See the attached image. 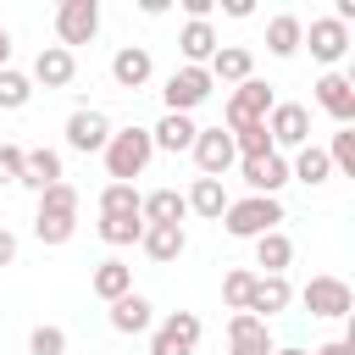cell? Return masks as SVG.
Segmentation results:
<instances>
[{"label":"cell","mask_w":355,"mask_h":355,"mask_svg":"<svg viewBox=\"0 0 355 355\" xmlns=\"http://www.w3.org/2000/svg\"><path fill=\"white\" fill-rule=\"evenodd\" d=\"M78 205H83V200H78V189H72L67 178L50 183V189L39 194V211H33V239L50 244V250L67 244V239L78 233Z\"/></svg>","instance_id":"6da1fadb"},{"label":"cell","mask_w":355,"mask_h":355,"mask_svg":"<svg viewBox=\"0 0 355 355\" xmlns=\"http://www.w3.org/2000/svg\"><path fill=\"white\" fill-rule=\"evenodd\" d=\"M100 161H105V178H111V183H133V178H144V166L155 161L150 128H111Z\"/></svg>","instance_id":"7a4b0ae2"},{"label":"cell","mask_w":355,"mask_h":355,"mask_svg":"<svg viewBox=\"0 0 355 355\" xmlns=\"http://www.w3.org/2000/svg\"><path fill=\"white\" fill-rule=\"evenodd\" d=\"M277 222H283V200H266V194H244V200H227V211H222V227L233 233V239H261V233H277Z\"/></svg>","instance_id":"3957f363"},{"label":"cell","mask_w":355,"mask_h":355,"mask_svg":"<svg viewBox=\"0 0 355 355\" xmlns=\"http://www.w3.org/2000/svg\"><path fill=\"white\" fill-rule=\"evenodd\" d=\"M277 105V94H272V83H261V78H244L233 94H227V105H222V122H227V133H239V128H255V122H266V111Z\"/></svg>","instance_id":"277c9868"},{"label":"cell","mask_w":355,"mask_h":355,"mask_svg":"<svg viewBox=\"0 0 355 355\" xmlns=\"http://www.w3.org/2000/svg\"><path fill=\"white\" fill-rule=\"evenodd\" d=\"M300 300H305V311L322 316V322H344V316L355 311V288H349L344 277H333V272H316V277L300 288Z\"/></svg>","instance_id":"5b68a950"},{"label":"cell","mask_w":355,"mask_h":355,"mask_svg":"<svg viewBox=\"0 0 355 355\" xmlns=\"http://www.w3.org/2000/svg\"><path fill=\"white\" fill-rule=\"evenodd\" d=\"M211 89H216V83H211L205 67H178V72H166V83H161V105L178 111V116H194V105H205Z\"/></svg>","instance_id":"8992f818"},{"label":"cell","mask_w":355,"mask_h":355,"mask_svg":"<svg viewBox=\"0 0 355 355\" xmlns=\"http://www.w3.org/2000/svg\"><path fill=\"white\" fill-rule=\"evenodd\" d=\"M266 139H272L277 155H283V150H305V144H311V111H305L300 100H277V105L266 111Z\"/></svg>","instance_id":"52a82bcc"},{"label":"cell","mask_w":355,"mask_h":355,"mask_svg":"<svg viewBox=\"0 0 355 355\" xmlns=\"http://www.w3.org/2000/svg\"><path fill=\"white\" fill-rule=\"evenodd\" d=\"M200 344V316L194 311H166L150 327V355H194Z\"/></svg>","instance_id":"ba28073f"},{"label":"cell","mask_w":355,"mask_h":355,"mask_svg":"<svg viewBox=\"0 0 355 355\" xmlns=\"http://www.w3.org/2000/svg\"><path fill=\"white\" fill-rule=\"evenodd\" d=\"M94 33H100V0H61L55 6V39H61V50L89 44Z\"/></svg>","instance_id":"9c48e42d"},{"label":"cell","mask_w":355,"mask_h":355,"mask_svg":"<svg viewBox=\"0 0 355 355\" xmlns=\"http://www.w3.org/2000/svg\"><path fill=\"white\" fill-rule=\"evenodd\" d=\"M105 139H111V116H105V111L78 105V111L67 116V150H78V155H100Z\"/></svg>","instance_id":"30bf717a"},{"label":"cell","mask_w":355,"mask_h":355,"mask_svg":"<svg viewBox=\"0 0 355 355\" xmlns=\"http://www.w3.org/2000/svg\"><path fill=\"white\" fill-rule=\"evenodd\" d=\"M189 155H194V166H200V178H222L239 155H233V133L227 128H200L194 133V144H189Z\"/></svg>","instance_id":"8fae6325"},{"label":"cell","mask_w":355,"mask_h":355,"mask_svg":"<svg viewBox=\"0 0 355 355\" xmlns=\"http://www.w3.org/2000/svg\"><path fill=\"white\" fill-rule=\"evenodd\" d=\"M300 44H311V55L333 72L344 55H349V28L344 22H333V17H311V28H305V39Z\"/></svg>","instance_id":"7c38bea8"},{"label":"cell","mask_w":355,"mask_h":355,"mask_svg":"<svg viewBox=\"0 0 355 355\" xmlns=\"http://www.w3.org/2000/svg\"><path fill=\"white\" fill-rule=\"evenodd\" d=\"M316 105H322L338 128H349V122H355V78H349V72H322V78H316Z\"/></svg>","instance_id":"4fadbf2b"},{"label":"cell","mask_w":355,"mask_h":355,"mask_svg":"<svg viewBox=\"0 0 355 355\" xmlns=\"http://www.w3.org/2000/svg\"><path fill=\"white\" fill-rule=\"evenodd\" d=\"M150 78H155V55H150L144 44H122V50L111 55V83H116V89L139 94Z\"/></svg>","instance_id":"5bb4252c"},{"label":"cell","mask_w":355,"mask_h":355,"mask_svg":"<svg viewBox=\"0 0 355 355\" xmlns=\"http://www.w3.org/2000/svg\"><path fill=\"white\" fill-rule=\"evenodd\" d=\"M239 178H244V189L250 194H266V200H277V189L288 183V155H255V161H239Z\"/></svg>","instance_id":"9a60e30c"},{"label":"cell","mask_w":355,"mask_h":355,"mask_svg":"<svg viewBox=\"0 0 355 355\" xmlns=\"http://www.w3.org/2000/svg\"><path fill=\"white\" fill-rule=\"evenodd\" d=\"M72 78H78V55H72V50H61V44H44V50L33 55V72H28V83L67 89Z\"/></svg>","instance_id":"2e32d148"},{"label":"cell","mask_w":355,"mask_h":355,"mask_svg":"<svg viewBox=\"0 0 355 355\" xmlns=\"http://www.w3.org/2000/svg\"><path fill=\"white\" fill-rule=\"evenodd\" d=\"M139 216H144V227H183L189 200L178 189H150V194H139Z\"/></svg>","instance_id":"e0dca14e"},{"label":"cell","mask_w":355,"mask_h":355,"mask_svg":"<svg viewBox=\"0 0 355 355\" xmlns=\"http://www.w3.org/2000/svg\"><path fill=\"white\" fill-rule=\"evenodd\" d=\"M105 322H111V333L133 338V333H150V327H155V305H150L144 294H122V300H111Z\"/></svg>","instance_id":"ac0fdd59"},{"label":"cell","mask_w":355,"mask_h":355,"mask_svg":"<svg viewBox=\"0 0 355 355\" xmlns=\"http://www.w3.org/2000/svg\"><path fill=\"white\" fill-rule=\"evenodd\" d=\"M67 172H61V155L50 150V144H33V150H22V189H33V194H44L50 183H61Z\"/></svg>","instance_id":"d6986e66"},{"label":"cell","mask_w":355,"mask_h":355,"mask_svg":"<svg viewBox=\"0 0 355 355\" xmlns=\"http://www.w3.org/2000/svg\"><path fill=\"white\" fill-rule=\"evenodd\" d=\"M205 72H211V83H244V78H255V55L244 50V44H216V55L205 61Z\"/></svg>","instance_id":"ffe728a7"},{"label":"cell","mask_w":355,"mask_h":355,"mask_svg":"<svg viewBox=\"0 0 355 355\" xmlns=\"http://www.w3.org/2000/svg\"><path fill=\"white\" fill-rule=\"evenodd\" d=\"M89 288H94V300H122V294H133V266L122 261V255H105L94 272H89Z\"/></svg>","instance_id":"44dd1931"},{"label":"cell","mask_w":355,"mask_h":355,"mask_svg":"<svg viewBox=\"0 0 355 355\" xmlns=\"http://www.w3.org/2000/svg\"><path fill=\"white\" fill-rule=\"evenodd\" d=\"M294 305V288H288V277H261L255 272V288H250V316H261V322H272L277 311H288Z\"/></svg>","instance_id":"7402d4cb"},{"label":"cell","mask_w":355,"mask_h":355,"mask_svg":"<svg viewBox=\"0 0 355 355\" xmlns=\"http://www.w3.org/2000/svg\"><path fill=\"white\" fill-rule=\"evenodd\" d=\"M194 133H200V122H194V116L161 111V122L150 128V144H155V150H166V155H178V150H189V144H194Z\"/></svg>","instance_id":"603a6c76"},{"label":"cell","mask_w":355,"mask_h":355,"mask_svg":"<svg viewBox=\"0 0 355 355\" xmlns=\"http://www.w3.org/2000/svg\"><path fill=\"white\" fill-rule=\"evenodd\" d=\"M216 28L211 22H183V33H178V50H183V67H205L211 55H216Z\"/></svg>","instance_id":"cb8c5ba5"},{"label":"cell","mask_w":355,"mask_h":355,"mask_svg":"<svg viewBox=\"0 0 355 355\" xmlns=\"http://www.w3.org/2000/svg\"><path fill=\"white\" fill-rule=\"evenodd\" d=\"M183 200H189V211L205 216V222H222V211H227V189H222V178H194Z\"/></svg>","instance_id":"d4e9b609"},{"label":"cell","mask_w":355,"mask_h":355,"mask_svg":"<svg viewBox=\"0 0 355 355\" xmlns=\"http://www.w3.org/2000/svg\"><path fill=\"white\" fill-rule=\"evenodd\" d=\"M288 261H294V244H288V233H283V227L255 239V266H261V277H283V272H288Z\"/></svg>","instance_id":"484cf974"},{"label":"cell","mask_w":355,"mask_h":355,"mask_svg":"<svg viewBox=\"0 0 355 355\" xmlns=\"http://www.w3.org/2000/svg\"><path fill=\"white\" fill-rule=\"evenodd\" d=\"M300 39H305V22H300L294 11H277V17L266 22V50H272L277 61H288V55L300 50Z\"/></svg>","instance_id":"4316f807"},{"label":"cell","mask_w":355,"mask_h":355,"mask_svg":"<svg viewBox=\"0 0 355 355\" xmlns=\"http://www.w3.org/2000/svg\"><path fill=\"white\" fill-rule=\"evenodd\" d=\"M288 178H300L305 189H322V183L333 178V161H327V150H322V144H305V150H294V161H288Z\"/></svg>","instance_id":"83f0119b"},{"label":"cell","mask_w":355,"mask_h":355,"mask_svg":"<svg viewBox=\"0 0 355 355\" xmlns=\"http://www.w3.org/2000/svg\"><path fill=\"white\" fill-rule=\"evenodd\" d=\"M139 250L166 266V261H178V255L189 250V233H183V227H144V233H139Z\"/></svg>","instance_id":"f1b7e54d"},{"label":"cell","mask_w":355,"mask_h":355,"mask_svg":"<svg viewBox=\"0 0 355 355\" xmlns=\"http://www.w3.org/2000/svg\"><path fill=\"white\" fill-rule=\"evenodd\" d=\"M94 233H100L111 250H128V244H139L144 216H100V222H94Z\"/></svg>","instance_id":"f546056e"},{"label":"cell","mask_w":355,"mask_h":355,"mask_svg":"<svg viewBox=\"0 0 355 355\" xmlns=\"http://www.w3.org/2000/svg\"><path fill=\"white\" fill-rule=\"evenodd\" d=\"M100 216H139V189L133 183H105L100 189Z\"/></svg>","instance_id":"4dcf8cb0"},{"label":"cell","mask_w":355,"mask_h":355,"mask_svg":"<svg viewBox=\"0 0 355 355\" xmlns=\"http://www.w3.org/2000/svg\"><path fill=\"white\" fill-rule=\"evenodd\" d=\"M33 100V83H28V72H17V67H0V111H22Z\"/></svg>","instance_id":"1f68e13d"},{"label":"cell","mask_w":355,"mask_h":355,"mask_svg":"<svg viewBox=\"0 0 355 355\" xmlns=\"http://www.w3.org/2000/svg\"><path fill=\"white\" fill-rule=\"evenodd\" d=\"M233 155H239V161H255V155H272V139H266V122H255V128H239V133H233Z\"/></svg>","instance_id":"d6a6232c"},{"label":"cell","mask_w":355,"mask_h":355,"mask_svg":"<svg viewBox=\"0 0 355 355\" xmlns=\"http://www.w3.org/2000/svg\"><path fill=\"white\" fill-rule=\"evenodd\" d=\"M250 288H255V272H250V266H233V272L222 277V300H227V311H244V305H250Z\"/></svg>","instance_id":"836d02e7"},{"label":"cell","mask_w":355,"mask_h":355,"mask_svg":"<svg viewBox=\"0 0 355 355\" xmlns=\"http://www.w3.org/2000/svg\"><path fill=\"white\" fill-rule=\"evenodd\" d=\"M261 338H272L261 316H250V311H233L227 316V344H261Z\"/></svg>","instance_id":"e575fe53"},{"label":"cell","mask_w":355,"mask_h":355,"mask_svg":"<svg viewBox=\"0 0 355 355\" xmlns=\"http://www.w3.org/2000/svg\"><path fill=\"white\" fill-rule=\"evenodd\" d=\"M327 161H333V172L355 178V133H349V128H338V133H333V144H327Z\"/></svg>","instance_id":"d590c367"},{"label":"cell","mask_w":355,"mask_h":355,"mask_svg":"<svg viewBox=\"0 0 355 355\" xmlns=\"http://www.w3.org/2000/svg\"><path fill=\"white\" fill-rule=\"evenodd\" d=\"M67 349V333L55 327V322H39L33 333H28V355H61Z\"/></svg>","instance_id":"8d00e7d4"},{"label":"cell","mask_w":355,"mask_h":355,"mask_svg":"<svg viewBox=\"0 0 355 355\" xmlns=\"http://www.w3.org/2000/svg\"><path fill=\"white\" fill-rule=\"evenodd\" d=\"M22 178V144H0V189Z\"/></svg>","instance_id":"74e56055"},{"label":"cell","mask_w":355,"mask_h":355,"mask_svg":"<svg viewBox=\"0 0 355 355\" xmlns=\"http://www.w3.org/2000/svg\"><path fill=\"white\" fill-rule=\"evenodd\" d=\"M222 17H233V22H244V17H255V6H250V0H222Z\"/></svg>","instance_id":"f35d334b"},{"label":"cell","mask_w":355,"mask_h":355,"mask_svg":"<svg viewBox=\"0 0 355 355\" xmlns=\"http://www.w3.org/2000/svg\"><path fill=\"white\" fill-rule=\"evenodd\" d=\"M11 261H17V233L0 227V266H11Z\"/></svg>","instance_id":"ab89813d"},{"label":"cell","mask_w":355,"mask_h":355,"mask_svg":"<svg viewBox=\"0 0 355 355\" xmlns=\"http://www.w3.org/2000/svg\"><path fill=\"white\" fill-rule=\"evenodd\" d=\"M277 344L272 338H261V344H227V355H272Z\"/></svg>","instance_id":"60d3db41"},{"label":"cell","mask_w":355,"mask_h":355,"mask_svg":"<svg viewBox=\"0 0 355 355\" xmlns=\"http://www.w3.org/2000/svg\"><path fill=\"white\" fill-rule=\"evenodd\" d=\"M311 355H355V344H349V338H327V344L311 349Z\"/></svg>","instance_id":"b9f144b4"},{"label":"cell","mask_w":355,"mask_h":355,"mask_svg":"<svg viewBox=\"0 0 355 355\" xmlns=\"http://www.w3.org/2000/svg\"><path fill=\"white\" fill-rule=\"evenodd\" d=\"M0 67H11V33H6V22H0Z\"/></svg>","instance_id":"7bdbcfd3"},{"label":"cell","mask_w":355,"mask_h":355,"mask_svg":"<svg viewBox=\"0 0 355 355\" xmlns=\"http://www.w3.org/2000/svg\"><path fill=\"white\" fill-rule=\"evenodd\" d=\"M272 355H311V349H294V344H288V349H272Z\"/></svg>","instance_id":"ee69618b"}]
</instances>
